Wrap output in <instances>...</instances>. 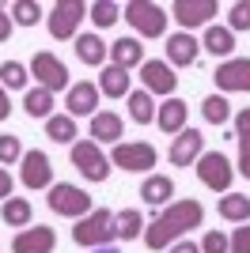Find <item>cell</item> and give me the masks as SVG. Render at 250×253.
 <instances>
[{"label": "cell", "mask_w": 250, "mask_h": 253, "mask_svg": "<svg viewBox=\"0 0 250 253\" xmlns=\"http://www.w3.org/2000/svg\"><path fill=\"white\" fill-rule=\"evenodd\" d=\"M23 110H27V117H46V121H50L53 117V91L31 87V91L23 95Z\"/></svg>", "instance_id": "25"}, {"label": "cell", "mask_w": 250, "mask_h": 253, "mask_svg": "<svg viewBox=\"0 0 250 253\" xmlns=\"http://www.w3.org/2000/svg\"><path fill=\"white\" fill-rule=\"evenodd\" d=\"M8 114H11V102H8V91L0 87V121H8Z\"/></svg>", "instance_id": "42"}, {"label": "cell", "mask_w": 250, "mask_h": 253, "mask_svg": "<svg viewBox=\"0 0 250 253\" xmlns=\"http://www.w3.org/2000/svg\"><path fill=\"white\" fill-rule=\"evenodd\" d=\"M72 167L80 170L87 181H106L110 178V159L99 151L95 140H76L72 144Z\"/></svg>", "instance_id": "7"}, {"label": "cell", "mask_w": 250, "mask_h": 253, "mask_svg": "<svg viewBox=\"0 0 250 253\" xmlns=\"http://www.w3.org/2000/svg\"><path fill=\"white\" fill-rule=\"evenodd\" d=\"M205 155V136H201L197 128H182L175 136V144H171V151H167V159H171V167H189L193 159Z\"/></svg>", "instance_id": "12"}, {"label": "cell", "mask_w": 250, "mask_h": 253, "mask_svg": "<svg viewBox=\"0 0 250 253\" xmlns=\"http://www.w3.org/2000/svg\"><path fill=\"white\" fill-rule=\"evenodd\" d=\"M53 246H57V234H53V227H23L15 238H11V253H53Z\"/></svg>", "instance_id": "14"}, {"label": "cell", "mask_w": 250, "mask_h": 253, "mask_svg": "<svg viewBox=\"0 0 250 253\" xmlns=\"http://www.w3.org/2000/svg\"><path fill=\"white\" fill-rule=\"evenodd\" d=\"M8 197H11V174L0 167V201H8Z\"/></svg>", "instance_id": "41"}, {"label": "cell", "mask_w": 250, "mask_h": 253, "mask_svg": "<svg viewBox=\"0 0 250 253\" xmlns=\"http://www.w3.org/2000/svg\"><path fill=\"white\" fill-rule=\"evenodd\" d=\"M31 76L38 80V87H46V91H64V87H68V68H64V61H57L50 49L34 53Z\"/></svg>", "instance_id": "9"}, {"label": "cell", "mask_w": 250, "mask_h": 253, "mask_svg": "<svg viewBox=\"0 0 250 253\" xmlns=\"http://www.w3.org/2000/svg\"><path fill=\"white\" fill-rule=\"evenodd\" d=\"M171 253H201V246H193V242H175V250Z\"/></svg>", "instance_id": "43"}, {"label": "cell", "mask_w": 250, "mask_h": 253, "mask_svg": "<svg viewBox=\"0 0 250 253\" xmlns=\"http://www.w3.org/2000/svg\"><path fill=\"white\" fill-rule=\"evenodd\" d=\"M110 238H118V231H114V211H110V208L87 211V215L72 227V242L76 246H87V250L110 246Z\"/></svg>", "instance_id": "2"}, {"label": "cell", "mask_w": 250, "mask_h": 253, "mask_svg": "<svg viewBox=\"0 0 250 253\" xmlns=\"http://www.w3.org/2000/svg\"><path fill=\"white\" fill-rule=\"evenodd\" d=\"M118 15H122V8H118L114 0H99V4H91V8H87V19H91L95 27H114Z\"/></svg>", "instance_id": "34"}, {"label": "cell", "mask_w": 250, "mask_h": 253, "mask_svg": "<svg viewBox=\"0 0 250 253\" xmlns=\"http://www.w3.org/2000/svg\"><path fill=\"white\" fill-rule=\"evenodd\" d=\"M178 23H182V31L189 34V27H205L212 15H216V0H178L175 8H171Z\"/></svg>", "instance_id": "15"}, {"label": "cell", "mask_w": 250, "mask_h": 253, "mask_svg": "<svg viewBox=\"0 0 250 253\" xmlns=\"http://www.w3.org/2000/svg\"><path fill=\"white\" fill-rule=\"evenodd\" d=\"M50 208L57 211V215H68V219H83L87 211H95V204L80 185L57 181V185H50Z\"/></svg>", "instance_id": "5"}, {"label": "cell", "mask_w": 250, "mask_h": 253, "mask_svg": "<svg viewBox=\"0 0 250 253\" xmlns=\"http://www.w3.org/2000/svg\"><path fill=\"white\" fill-rule=\"evenodd\" d=\"M91 136L95 144H122V117L114 110H99L91 117Z\"/></svg>", "instance_id": "18"}, {"label": "cell", "mask_w": 250, "mask_h": 253, "mask_svg": "<svg viewBox=\"0 0 250 253\" xmlns=\"http://www.w3.org/2000/svg\"><path fill=\"white\" fill-rule=\"evenodd\" d=\"M201 219H205V208H201L197 201L167 204L156 219L144 227V246L148 250H167V246H175L178 238H186L193 227H201Z\"/></svg>", "instance_id": "1"}, {"label": "cell", "mask_w": 250, "mask_h": 253, "mask_svg": "<svg viewBox=\"0 0 250 253\" xmlns=\"http://www.w3.org/2000/svg\"><path fill=\"white\" fill-rule=\"evenodd\" d=\"M156 125L171 136H178L186 128V102L182 98H167L163 106H156Z\"/></svg>", "instance_id": "19"}, {"label": "cell", "mask_w": 250, "mask_h": 253, "mask_svg": "<svg viewBox=\"0 0 250 253\" xmlns=\"http://www.w3.org/2000/svg\"><path fill=\"white\" fill-rule=\"evenodd\" d=\"M46 136H50L53 144H76V117L53 114L50 121H46Z\"/></svg>", "instance_id": "28"}, {"label": "cell", "mask_w": 250, "mask_h": 253, "mask_svg": "<svg viewBox=\"0 0 250 253\" xmlns=\"http://www.w3.org/2000/svg\"><path fill=\"white\" fill-rule=\"evenodd\" d=\"M235 140H239V174L250 181V106L235 114Z\"/></svg>", "instance_id": "23"}, {"label": "cell", "mask_w": 250, "mask_h": 253, "mask_svg": "<svg viewBox=\"0 0 250 253\" xmlns=\"http://www.w3.org/2000/svg\"><path fill=\"white\" fill-rule=\"evenodd\" d=\"M228 31H250V0H239L231 4V15H228Z\"/></svg>", "instance_id": "36"}, {"label": "cell", "mask_w": 250, "mask_h": 253, "mask_svg": "<svg viewBox=\"0 0 250 253\" xmlns=\"http://www.w3.org/2000/svg\"><path fill=\"white\" fill-rule=\"evenodd\" d=\"M171 197H175V181L167 178V174H152V178L140 181V201L152 204V208H159V204H171Z\"/></svg>", "instance_id": "20"}, {"label": "cell", "mask_w": 250, "mask_h": 253, "mask_svg": "<svg viewBox=\"0 0 250 253\" xmlns=\"http://www.w3.org/2000/svg\"><path fill=\"white\" fill-rule=\"evenodd\" d=\"M201 114H205L208 125H224V121L231 117V106H228L224 95H208L205 102H201Z\"/></svg>", "instance_id": "32"}, {"label": "cell", "mask_w": 250, "mask_h": 253, "mask_svg": "<svg viewBox=\"0 0 250 253\" xmlns=\"http://www.w3.org/2000/svg\"><path fill=\"white\" fill-rule=\"evenodd\" d=\"M19 163H23V167H19V178H23L27 189H50V185H53V163H50L46 151L31 148V151H23Z\"/></svg>", "instance_id": "10"}, {"label": "cell", "mask_w": 250, "mask_h": 253, "mask_svg": "<svg viewBox=\"0 0 250 253\" xmlns=\"http://www.w3.org/2000/svg\"><path fill=\"white\" fill-rule=\"evenodd\" d=\"M125 23L133 27L136 34H144V38H159L167 31V11L159 4H148V0H129L122 8Z\"/></svg>", "instance_id": "3"}, {"label": "cell", "mask_w": 250, "mask_h": 253, "mask_svg": "<svg viewBox=\"0 0 250 253\" xmlns=\"http://www.w3.org/2000/svg\"><path fill=\"white\" fill-rule=\"evenodd\" d=\"M0 215H4V223L8 227H31V201H23V197H8L4 201V208H0Z\"/></svg>", "instance_id": "30"}, {"label": "cell", "mask_w": 250, "mask_h": 253, "mask_svg": "<svg viewBox=\"0 0 250 253\" xmlns=\"http://www.w3.org/2000/svg\"><path fill=\"white\" fill-rule=\"evenodd\" d=\"M23 159V148H19V136H0V167H11Z\"/></svg>", "instance_id": "37"}, {"label": "cell", "mask_w": 250, "mask_h": 253, "mask_svg": "<svg viewBox=\"0 0 250 253\" xmlns=\"http://www.w3.org/2000/svg\"><path fill=\"white\" fill-rule=\"evenodd\" d=\"M201 253H228V234L224 231H208L201 238Z\"/></svg>", "instance_id": "39"}, {"label": "cell", "mask_w": 250, "mask_h": 253, "mask_svg": "<svg viewBox=\"0 0 250 253\" xmlns=\"http://www.w3.org/2000/svg\"><path fill=\"white\" fill-rule=\"evenodd\" d=\"M11 38V11H4V4H0V42H8Z\"/></svg>", "instance_id": "40"}, {"label": "cell", "mask_w": 250, "mask_h": 253, "mask_svg": "<svg viewBox=\"0 0 250 253\" xmlns=\"http://www.w3.org/2000/svg\"><path fill=\"white\" fill-rule=\"evenodd\" d=\"M197 178H201V185H208V189L228 193L231 178H235V167H231V159L224 155V151H205V155L197 159Z\"/></svg>", "instance_id": "6"}, {"label": "cell", "mask_w": 250, "mask_h": 253, "mask_svg": "<svg viewBox=\"0 0 250 253\" xmlns=\"http://www.w3.org/2000/svg\"><path fill=\"white\" fill-rule=\"evenodd\" d=\"M228 253H250V223H239L235 234H228Z\"/></svg>", "instance_id": "38"}, {"label": "cell", "mask_w": 250, "mask_h": 253, "mask_svg": "<svg viewBox=\"0 0 250 253\" xmlns=\"http://www.w3.org/2000/svg\"><path fill=\"white\" fill-rule=\"evenodd\" d=\"M197 53H201V42L193 38V34L178 31V34H171V38H167V61L178 64V68L193 64V61H197Z\"/></svg>", "instance_id": "17"}, {"label": "cell", "mask_w": 250, "mask_h": 253, "mask_svg": "<svg viewBox=\"0 0 250 253\" xmlns=\"http://www.w3.org/2000/svg\"><path fill=\"white\" fill-rule=\"evenodd\" d=\"M140 80H144L148 95H175V87H178V76L167 61H144L140 64Z\"/></svg>", "instance_id": "11"}, {"label": "cell", "mask_w": 250, "mask_h": 253, "mask_svg": "<svg viewBox=\"0 0 250 253\" xmlns=\"http://www.w3.org/2000/svg\"><path fill=\"white\" fill-rule=\"evenodd\" d=\"M106 53H110V45L99 38V34H76V57H80L83 64H103Z\"/></svg>", "instance_id": "24"}, {"label": "cell", "mask_w": 250, "mask_h": 253, "mask_svg": "<svg viewBox=\"0 0 250 253\" xmlns=\"http://www.w3.org/2000/svg\"><path fill=\"white\" fill-rule=\"evenodd\" d=\"M27 72H31L27 64L4 61V64H0V87H4V91H8V87H15V91H19V87H27Z\"/></svg>", "instance_id": "33"}, {"label": "cell", "mask_w": 250, "mask_h": 253, "mask_svg": "<svg viewBox=\"0 0 250 253\" xmlns=\"http://www.w3.org/2000/svg\"><path fill=\"white\" fill-rule=\"evenodd\" d=\"M99 87L95 84H87V80H83V84H72L68 87V95H64V106H68V117H87V114H99V110H95V106H99Z\"/></svg>", "instance_id": "16"}, {"label": "cell", "mask_w": 250, "mask_h": 253, "mask_svg": "<svg viewBox=\"0 0 250 253\" xmlns=\"http://www.w3.org/2000/svg\"><path fill=\"white\" fill-rule=\"evenodd\" d=\"M216 87L220 91H247L250 95V61L247 57H231V61L216 64Z\"/></svg>", "instance_id": "13"}, {"label": "cell", "mask_w": 250, "mask_h": 253, "mask_svg": "<svg viewBox=\"0 0 250 253\" xmlns=\"http://www.w3.org/2000/svg\"><path fill=\"white\" fill-rule=\"evenodd\" d=\"M83 19H87V4H80V0H61V4H53V11H50V34L57 42L76 38Z\"/></svg>", "instance_id": "8"}, {"label": "cell", "mask_w": 250, "mask_h": 253, "mask_svg": "<svg viewBox=\"0 0 250 253\" xmlns=\"http://www.w3.org/2000/svg\"><path fill=\"white\" fill-rule=\"evenodd\" d=\"M216 211L228 223H250V201L243 197V193H228V197H220Z\"/></svg>", "instance_id": "26"}, {"label": "cell", "mask_w": 250, "mask_h": 253, "mask_svg": "<svg viewBox=\"0 0 250 253\" xmlns=\"http://www.w3.org/2000/svg\"><path fill=\"white\" fill-rule=\"evenodd\" d=\"M205 45L208 53H212V57H228L231 61V49H235V34L228 31V27H208L205 31Z\"/></svg>", "instance_id": "27"}, {"label": "cell", "mask_w": 250, "mask_h": 253, "mask_svg": "<svg viewBox=\"0 0 250 253\" xmlns=\"http://www.w3.org/2000/svg\"><path fill=\"white\" fill-rule=\"evenodd\" d=\"M110 163L122 170H133V174H144L159 163V151L148 144V140H129V144H114V155Z\"/></svg>", "instance_id": "4"}, {"label": "cell", "mask_w": 250, "mask_h": 253, "mask_svg": "<svg viewBox=\"0 0 250 253\" xmlns=\"http://www.w3.org/2000/svg\"><path fill=\"white\" fill-rule=\"evenodd\" d=\"M110 57H114L118 68H136V64H144V45H140V38H118L114 45H110Z\"/></svg>", "instance_id": "22"}, {"label": "cell", "mask_w": 250, "mask_h": 253, "mask_svg": "<svg viewBox=\"0 0 250 253\" xmlns=\"http://www.w3.org/2000/svg\"><path fill=\"white\" fill-rule=\"evenodd\" d=\"M91 253H122L118 246H99V250H91Z\"/></svg>", "instance_id": "44"}, {"label": "cell", "mask_w": 250, "mask_h": 253, "mask_svg": "<svg viewBox=\"0 0 250 253\" xmlns=\"http://www.w3.org/2000/svg\"><path fill=\"white\" fill-rule=\"evenodd\" d=\"M129 84H133V76L125 72V68H118V64H110V68H103V76H99V95L129 98Z\"/></svg>", "instance_id": "21"}, {"label": "cell", "mask_w": 250, "mask_h": 253, "mask_svg": "<svg viewBox=\"0 0 250 253\" xmlns=\"http://www.w3.org/2000/svg\"><path fill=\"white\" fill-rule=\"evenodd\" d=\"M114 231H118V238H136V234H144V215L136 208H125V211H118L114 215Z\"/></svg>", "instance_id": "31"}, {"label": "cell", "mask_w": 250, "mask_h": 253, "mask_svg": "<svg viewBox=\"0 0 250 253\" xmlns=\"http://www.w3.org/2000/svg\"><path fill=\"white\" fill-rule=\"evenodd\" d=\"M8 11H11V23H19V27H34V23L42 19V8L31 4V0H15Z\"/></svg>", "instance_id": "35"}, {"label": "cell", "mask_w": 250, "mask_h": 253, "mask_svg": "<svg viewBox=\"0 0 250 253\" xmlns=\"http://www.w3.org/2000/svg\"><path fill=\"white\" fill-rule=\"evenodd\" d=\"M129 117L136 125H152L156 121V102L148 91H129Z\"/></svg>", "instance_id": "29"}]
</instances>
